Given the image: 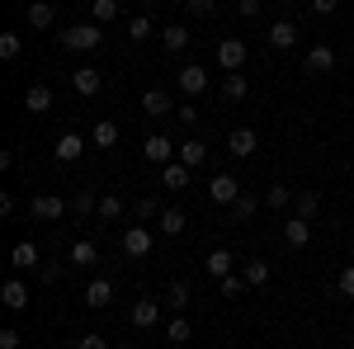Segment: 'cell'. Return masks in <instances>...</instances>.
<instances>
[{
    "label": "cell",
    "instance_id": "1",
    "mask_svg": "<svg viewBox=\"0 0 354 349\" xmlns=\"http://www.w3.org/2000/svg\"><path fill=\"white\" fill-rule=\"evenodd\" d=\"M104 43V28L100 24H66L62 28V48H71V53H95Z\"/></svg>",
    "mask_w": 354,
    "mask_h": 349
},
{
    "label": "cell",
    "instance_id": "2",
    "mask_svg": "<svg viewBox=\"0 0 354 349\" xmlns=\"http://www.w3.org/2000/svg\"><path fill=\"white\" fill-rule=\"evenodd\" d=\"M62 213H66V198H57V194H38V198L28 203V217H33V222H57Z\"/></svg>",
    "mask_w": 354,
    "mask_h": 349
},
{
    "label": "cell",
    "instance_id": "3",
    "mask_svg": "<svg viewBox=\"0 0 354 349\" xmlns=\"http://www.w3.org/2000/svg\"><path fill=\"white\" fill-rule=\"evenodd\" d=\"M208 198H213L218 208H232V203L241 198V185H236V175H213V185H208Z\"/></svg>",
    "mask_w": 354,
    "mask_h": 349
},
{
    "label": "cell",
    "instance_id": "4",
    "mask_svg": "<svg viewBox=\"0 0 354 349\" xmlns=\"http://www.w3.org/2000/svg\"><path fill=\"white\" fill-rule=\"evenodd\" d=\"M123 255H133V260H147V255H151V232H147L142 222L123 232Z\"/></svg>",
    "mask_w": 354,
    "mask_h": 349
},
{
    "label": "cell",
    "instance_id": "5",
    "mask_svg": "<svg viewBox=\"0 0 354 349\" xmlns=\"http://www.w3.org/2000/svg\"><path fill=\"white\" fill-rule=\"evenodd\" d=\"M245 57H250V53H245L241 38H222V43H218V66H227V71H241Z\"/></svg>",
    "mask_w": 354,
    "mask_h": 349
},
{
    "label": "cell",
    "instance_id": "6",
    "mask_svg": "<svg viewBox=\"0 0 354 349\" xmlns=\"http://www.w3.org/2000/svg\"><path fill=\"white\" fill-rule=\"evenodd\" d=\"M142 156H147V161H156V165H170V156H175V137L151 133V137H147V147H142Z\"/></svg>",
    "mask_w": 354,
    "mask_h": 349
},
{
    "label": "cell",
    "instance_id": "7",
    "mask_svg": "<svg viewBox=\"0 0 354 349\" xmlns=\"http://www.w3.org/2000/svg\"><path fill=\"white\" fill-rule=\"evenodd\" d=\"M0 302H5L10 312H24L28 307V283L24 279H5V283H0Z\"/></svg>",
    "mask_w": 354,
    "mask_h": 349
},
{
    "label": "cell",
    "instance_id": "8",
    "mask_svg": "<svg viewBox=\"0 0 354 349\" xmlns=\"http://www.w3.org/2000/svg\"><path fill=\"white\" fill-rule=\"evenodd\" d=\"M203 90H208V71H203L198 62L180 66V95H203Z\"/></svg>",
    "mask_w": 354,
    "mask_h": 349
},
{
    "label": "cell",
    "instance_id": "9",
    "mask_svg": "<svg viewBox=\"0 0 354 349\" xmlns=\"http://www.w3.org/2000/svg\"><path fill=\"white\" fill-rule=\"evenodd\" d=\"M81 151H85V137H76V133H62V137H57V147H53V156L62 165L81 161Z\"/></svg>",
    "mask_w": 354,
    "mask_h": 349
},
{
    "label": "cell",
    "instance_id": "10",
    "mask_svg": "<svg viewBox=\"0 0 354 349\" xmlns=\"http://www.w3.org/2000/svg\"><path fill=\"white\" fill-rule=\"evenodd\" d=\"M298 43V24L293 19H279V24H270V48L274 53H288Z\"/></svg>",
    "mask_w": 354,
    "mask_h": 349
},
{
    "label": "cell",
    "instance_id": "11",
    "mask_svg": "<svg viewBox=\"0 0 354 349\" xmlns=\"http://www.w3.org/2000/svg\"><path fill=\"white\" fill-rule=\"evenodd\" d=\"M156 321H161V302H156V297H137L133 302V326L147 330V326H156Z\"/></svg>",
    "mask_w": 354,
    "mask_h": 349
},
{
    "label": "cell",
    "instance_id": "12",
    "mask_svg": "<svg viewBox=\"0 0 354 349\" xmlns=\"http://www.w3.org/2000/svg\"><path fill=\"white\" fill-rule=\"evenodd\" d=\"M283 241L293 245V250H302V245L312 241V222H307V217H288V222H283Z\"/></svg>",
    "mask_w": 354,
    "mask_h": 349
},
{
    "label": "cell",
    "instance_id": "13",
    "mask_svg": "<svg viewBox=\"0 0 354 349\" xmlns=\"http://www.w3.org/2000/svg\"><path fill=\"white\" fill-rule=\"evenodd\" d=\"M81 297H85V307H109V302H113V283H109V279H90Z\"/></svg>",
    "mask_w": 354,
    "mask_h": 349
},
{
    "label": "cell",
    "instance_id": "14",
    "mask_svg": "<svg viewBox=\"0 0 354 349\" xmlns=\"http://www.w3.org/2000/svg\"><path fill=\"white\" fill-rule=\"evenodd\" d=\"M180 161L189 165V170H198V165L208 161V147H203L198 137H180Z\"/></svg>",
    "mask_w": 354,
    "mask_h": 349
},
{
    "label": "cell",
    "instance_id": "15",
    "mask_svg": "<svg viewBox=\"0 0 354 349\" xmlns=\"http://www.w3.org/2000/svg\"><path fill=\"white\" fill-rule=\"evenodd\" d=\"M53 19H57V10H53V0H33L28 5V28H53Z\"/></svg>",
    "mask_w": 354,
    "mask_h": 349
},
{
    "label": "cell",
    "instance_id": "16",
    "mask_svg": "<svg viewBox=\"0 0 354 349\" xmlns=\"http://www.w3.org/2000/svg\"><path fill=\"white\" fill-rule=\"evenodd\" d=\"M161 43H165V53H185V48H189V28L185 24H165Z\"/></svg>",
    "mask_w": 354,
    "mask_h": 349
},
{
    "label": "cell",
    "instance_id": "17",
    "mask_svg": "<svg viewBox=\"0 0 354 349\" xmlns=\"http://www.w3.org/2000/svg\"><path fill=\"white\" fill-rule=\"evenodd\" d=\"M302 66H307V71H312V76H326L330 66H335V53H330V48H312V53H307V62H302Z\"/></svg>",
    "mask_w": 354,
    "mask_h": 349
},
{
    "label": "cell",
    "instance_id": "18",
    "mask_svg": "<svg viewBox=\"0 0 354 349\" xmlns=\"http://www.w3.org/2000/svg\"><path fill=\"white\" fill-rule=\"evenodd\" d=\"M90 142H95L100 151H109V147H118V123H109V118H100V123H95V133H90Z\"/></svg>",
    "mask_w": 354,
    "mask_h": 349
},
{
    "label": "cell",
    "instance_id": "19",
    "mask_svg": "<svg viewBox=\"0 0 354 349\" xmlns=\"http://www.w3.org/2000/svg\"><path fill=\"white\" fill-rule=\"evenodd\" d=\"M161 185H165V189H185V185H189V165H185V161L161 165Z\"/></svg>",
    "mask_w": 354,
    "mask_h": 349
},
{
    "label": "cell",
    "instance_id": "20",
    "mask_svg": "<svg viewBox=\"0 0 354 349\" xmlns=\"http://www.w3.org/2000/svg\"><path fill=\"white\" fill-rule=\"evenodd\" d=\"M100 90H104V76L95 66H81L76 71V95H100Z\"/></svg>",
    "mask_w": 354,
    "mask_h": 349
},
{
    "label": "cell",
    "instance_id": "21",
    "mask_svg": "<svg viewBox=\"0 0 354 349\" xmlns=\"http://www.w3.org/2000/svg\"><path fill=\"white\" fill-rule=\"evenodd\" d=\"M24 104H28V113H48V109H53V90H48V85H28Z\"/></svg>",
    "mask_w": 354,
    "mask_h": 349
},
{
    "label": "cell",
    "instance_id": "22",
    "mask_svg": "<svg viewBox=\"0 0 354 349\" xmlns=\"http://www.w3.org/2000/svg\"><path fill=\"white\" fill-rule=\"evenodd\" d=\"M227 147H232V156H255V133L250 128H236V133L227 137Z\"/></svg>",
    "mask_w": 354,
    "mask_h": 349
},
{
    "label": "cell",
    "instance_id": "23",
    "mask_svg": "<svg viewBox=\"0 0 354 349\" xmlns=\"http://www.w3.org/2000/svg\"><path fill=\"white\" fill-rule=\"evenodd\" d=\"M142 109H147V113H151V118H161V113H170V95H165V90H147V95H142Z\"/></svg>",
    "mask_w": 354,
    "mask_h": 349
},
{
    "label": "cell",
    "instance_id": "24",
    "mask_svg": "<svg viewBox=\"0 0 354 349\" xmlns=\"http://www.w3.org/2000/svg\"><path fill=\"white\" fill-rule=\"evenodd\" d=\"M10 265H15V269H33V265H38V245H33V241H19L15 250H10Z\"/></svg>",
    "mask_w": 354,
    "mask_h": 349
},
{
    "label": "cell",
    "instance_id": "25",
    "mask_svg": "<svg viewBox=\"0 0 354 349\" xmlns=\"http://www.w3.org/2000/svg\"><path fill=\"white\" fill-rule=\"evenodd\" d=\"M71 265H81V269H95V265H100L95 241H76V245H71Z\"/></svg>",
    "mask_w": 354,
    "mask_h": 349
},
{
    "label": "cell",
    "instance_id": "26",
    "mask_svg": "<svg viewBox=\"0 0 354 349\" xmlns=\"http://www.w3.org/2000/svg\"><path fill=\"white\" fill-rule=\"evenodd\" d=\"M189 297H194V288H189V283H185V279H175V283L165 288V302H170L175 312H185V307H189Z\"/></svg>",
    "mask_w": 354,
    "mask_h": 349
},
{
    "label": "cell",
    "instance_id": "27",
    "mask_svg": "<svg viewBox=\"0 0 354 349\" xmlns=\"http://www.w3.org/2000/svg\"><path fill=\"white\" fill-rule=\"evenodd\" d=\"M293 208H298L293 217H307V222H317V217H322V198H317V194H298V203H293Z\"/></svg>",
    "mask_w": 354,
    "mask_h": 349
},
{
    "label": "cell",
    "instance_id": "28",
    "mask_svg": "<svg viewBox=\"0 0 354 349\" xmlns=\"http://www.w3.org/2000/svg\"><path fill=\"white\" fill-rule=\"evenodd\" d=\"M203 265H208L213 279H227V274H232V255H227V250H208V260H203Z\"/></svg>",
    "mask_w": 354,
    "mask_h": 349
},
{
    "label": "cell",
    "instance_id": "29",
    "mask_svg": "<svg viewBox=\"0 0 354 349\" xmlns=\"http://www.w3.org/2000/svg\"><path fill=\"white\" fill-rule=\"evenodd\" d=\"M156 222H161V232H165V236H180V232H185V213H180V208H165V213L156 217Z\"/></svg>",
    "mask_w": 354,
    "mask_h": 349
},
{
    "label": "cell",
    "instance_id": "30",
    "mask_svg": "<svg viewBox=\"0 0 354 349\" xmlns=\"http://www.w3.org/2000/svg\"><path fill=\"white\" fill-rule=\"evenodd\" d=\"M118 213H123V198H118V194H104V198H100V208H95L100 222H113Z\"/></svg>",
    "mask_w": 354,
    "mask_h": 349
},
{
    "label": "cell",
    "instance_id": "31",
    "mask_svg": "<svg viewBox=\"0 0 354 349\" xmlns=\"http://www.w3.org/2000/svg\"><path fill=\"white\" fill-rule=\"evenodd\" d=\"M250 283H245V274H227V279H218V293L222 297H241Z\"/></svg>",
    "mask_w": 354,
    "mask_h": 349
},
{
    "label": "cell",
    "instance_id": "32",
    "mask_svg": "<svg viewBox=\"0 0 354 349\" xmlns=\"http://www.w3.org/2000/svg\"><path fill=\"white\" fill-rule=\"evenodd\" d=\"M245 283H250V288H265V283H270V265H265V260H250V265H245Z\"/></svg>",
    "mask_w": 354,
    "mask_h": 349
},
{
    "label": "cell",
    "instance_id": "33",
    "mask_svg": "<svg viewBox=\"0 0 354 349\" xmlns=\"http://www.w3.org/2000/svg\"><path fill=\"white\" fill-rule=\"evenodd\" d=\"M194 335V326L185 321V317H180V312H175V321L165 326V340H175V345H185V340H189Z\"/></svg>",
    "mask_w": 354,
    "mask_h": 349
},
{
    "label": "cell",
    "instance_id": "34",
    "mask_svg": "<svg viewBox=\"0 0 354 349\" xmlns=\"http://www.w3.org/2000/svg\"><path fill=\"white\" fill-rule=\"evenodd\" d=\"M90 10H95V24H109V19H118V0H90Z\"/></svg>",
    "mask_w": 354,
    "mask_h": 349
},
{
    "label": "cell",
    "instance_id": "35",
    "mask_svg": "<svg viewBox=\"0 0 354 349\" xmlns=\"http://www.w3.org/2000/svg\"><path fill=\"white\" fill-rule=\"evenodd\" d=\"M165 208H161V198H156V194H142V198H137V217H142V222H147V217H161Z\"/></svg>",
    "mask_w": 354,
    "mask_h": 349
},
{
    "label": "cell",
    "instance_id": "36",
    "mask_svg": "<svg viewBox=\"0 0 354 349\" xmlns=\"http://www.w3.org/2000/svg\"><path fill=\"white\" fill-rule=\"evenodd\" d=\"M245 90H250V85H245V76H236V71H232V76H227V85H222V100H245Z\"/></svg>",
    "mask_w": 354,
    "mask_h": 349
},
{
    "label": "cell",
    "instance_id": "37",
    "mask_svg": "<svg viewBox=\"0 0 354 349\" xmlns=\"http://www.w3.org/2000/svg\"><path fill=\"white\" fill-rule=\"evenodd\" d=\"M151 28H156V24H151L147 15H137L133 24H128V38H133V43H147V38H151Z\"/></svg>",
    "mask_w": 354,
    "mask_h": 349
},
{
    "label": "cell",
    "instance_id": "38",
    "mask_svg": "<svg viewBox=\"0 0 354 349\" xmlns=\"http://www.w3.org/2000/svg\"><path fill=\"white\" fill-rule=\"evenodd\" d=\"M95 208H100V198H90V194H76L71 198V217H90Z\"/></svg>",
    "mask_w": 354,
    "mask_h": 349
},
{
    "label": "cell",
    "instance_id": "39",
    "mask_svg": "<svg viewBox=\"0 0 354 349\" xmlns=\"http://www.w3.org/2000/svg\"><path fill=\"white\" fill-rule=\"evenodd\" d=\"M265 203H270V208H288V203H293V194H288L283 185H270V194H265Z\"/></svg>",
    "mask_w": 354,
    "mask_h": 349
},
{
    "label": "cell",
    "instance_id": "40",
    "mask_svg": "<svg viewBox=\"0 0 354 349\" xmlns=\"http://www.w3.org/2000/svg\"><path fill=\"white\" fill-rule=\"evenodd\" d=\"M0 57H5V62L19 57V33H0Z\"/></svg>",
    "mask_w": 354,
    "mask_h": 349
},
{
    "label": "cell",
    "instance_id": "41",
    "mask_svg": "<svg viewBox=\"0 0 354 349\" xmlns=\"http://www.w3.org/2000/svg\"><path fill=\"white\" fill-rule=\"evenodd\" d=\"M250 213H255V198H250V194H241V198L232 203V217L241 222V217H250Z\"/></svg>",
    "mask_w": 354,
    "mask_h": 349
},
{
    "label": "cell",
    "instance_id": "42",
    "mask_svg": "<svg viewBox=\"0 0 354 349\" xmlns=\"http://www.w3.org/2000/svg\"><path fill=\"white\" fill-rule=\"evenodd\" d=\"M218 10V0H189V15L194 19H203V15H213Z\"/></svg>",
    "mask_w": 354,
    "mask_h": 349
},
{
    "label": "cell",
    "instance_id": "43",
    "mask_svg": "<svg viewBox=\"0 0 354 349\" xmlns=\"http://www.w3.org/2000/svg\"><path fill=\"white\" fill-rule=\"evenodd\" d=\"M0 349H19V330H15V326L0 330Z\"/></svg>",
    "mask_w": 354,
    "mask_h": 349
},
{
    "label": "cell",
    "instance_id": "44",
    "mask_svg": "<svg viewBox=\"0 0 354 349\" xmlns=\"http://www.w3.org/2000/svg\"><path fill=\"white\" fill-rule=\"evenodd\" d=\"M335 288H340V293H345V297H354V265L345 269V274H340V283H335Z\"/></svg>",
    "mask_w": 354,
    "mask_h": 349
},
{
    "label": "cell",
    "instance_id": "45",
    "mask_svg": "<svg viewBox=\"0 0 354 349\" xmlns=\"http://www.w3.org/2000/svg\"><path fill=\"white\" fill-rule=\"evenodd\" d=\"M76 349H109V345H104V335L90 330V335H81V345H76Z\"/></svg>",
    "mask_w": 354,
    "mask_h": 349
},
{
    "label": "cell",
    "instance_id": "46",
    "mask_svg": "<svg viewBox=\"0 0 354 349\" xmlns=\"http://www.w3.org/2000/svg\"><path fill=\"white\" fill-rule=\"evenodd\" d=\"M236 10H241L245 19H250V15H260V0H236Z\"/></svg>",
    "mask_w": 354,
    "mask_h": 349
},
{
    "label": "cell",
    "instance_id": "47",
    "mask_svg": "<svg viewBox=\"0 0 354 349\" xmlns=\"http://www.w3.org/2000/svg\"><path fill=\"white\" fill-rule=\"evenodd\" d=\"M335 5H340V0H312V10H317V15H335Z\"/></svg>",
    "mask_w": 354,
    "mask_h": 349
},
{
    "label": "cell",
    "instance_id": "48",
    "mask_svg": "<svg viewBox=\"0 0 354 349\" xmlns=\"http://www.w3.org/2000/svg\"><path fill=\"white\" fill-rule=\"evenodd\" d=\"M113 349H128V345H113Z\"/></svg>",
    "mask_w": 354,
    "mask_h": 349
}]
</instances>
